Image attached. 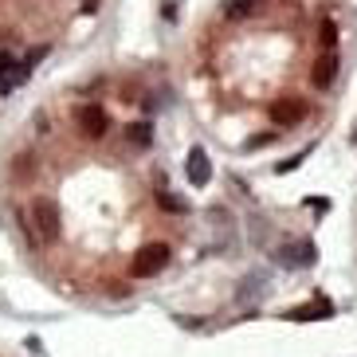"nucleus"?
<instances>
[{"label": "nucleus", "instance_id": "1", "mask_svg": "<svg viewBox=\"0 0 357 357\" xmlns=\"http://www.w3.org/2000/svg\"><path fill=\"white\" fill-rule=\"evenodd\" d=\"M169 259H173L169 243H161V240L142 243V248L134 252V259H130V275H134V279H153L158 271H165Z\"/></svg>", "mask_w": 357, "mask_h": 357}, {"label": "nucleus", "instance_id": "2", "mask_svg": "<svg viewBox=\"0 0 357 357\" xmlns=\"http://www.w3.org/2000/svg\"><path fill=\"white\" fill-rule=\"evenodd\" d=\"M32 228L43 243H55L59 231H63V220H59V204L52 197H36L32 200Z\"/></svg>", "mask_w": 357, "mask_h": 357}, {"label": "nucleus", "instance_id": "3", "mask_svg": "<svg viewBox=\"0 0 357 357\" xmlns=\"http://www.w3.org/2000/svg\"><path fill=\"white\" fill-rule=\"evenodd\" d=\"M75 122H79V130H83V137H102L106 130H110V118H106V110L102 106H95V102H86V106H79L75 110Z\"/></svg>", "mask_w": 357, "mask_h": 357}, {"label": "nucleus", "instance_id": "4", "mask_svg": "<svg viewBox=\"0 0 357 357\" xmlns=\"http://www.w3.org/2000/svg\"><path fill=\"white\" fill-rule=\"evenodd\" d=\"M267 114H271L275 126H298L306 118V102L303 98H279V102L267 106Z\"/></svg>", "mask_w": 357, "mask_h": 357}, {"label": "nucleus", "instance_id": "5", "mask_svg": "<svg viewBox=\"0 0 357 357\" xmlns=\"http://www.w3.org/2000/svg\"><path fill=\"white\" fill-rule=\"evenodd\" d=\"M189 181L197 185V189H204V185L212 181V161H208V153H204L200 146L189 149Z\"/></svg>", "mask_w": 357, "mask_h": 357}, {"label": "nucleus", "instance_id": "6", "mask_svg": "<svg viewBox=\"0 0 357 357\" xmlns=\"http://www.w3.org/2000/svg\"><path fill=\"white\" fill-rule=\"evenodd\" d=\"M330 314H334L330 298H314V303H306V306H294L287 318H294V322H314V318H330Z\"/></svg>", "mask_w": 357, "mask_h": 357}, {"label": "nucleus", "instance_id": "7", "mask_svg": "<svg viewBox=\"0 0 357 357\" xmlns=\"http://www.w3.org/2000/svg\"><path fill=\"white\" fill-rule=\"evenodd\" d=\"M310 79H314L318 91H326V86H330V83L337 79V55H334V52H326L322 59L314 63V75H310Z\"/></svg>", "mask_w": 357, "mask_h": 357}, {"label": "nucleus", "instance_id": "8", "mask_svg": "<svg viewBox=\"0 0 357 357\" xmlns=\"http://www.w3.org/2000/svg\"><path fill=\"white\" fill-rule=\"evenodd\" d=\"M279 263H283V267H310V263H314V248H310V243L283 248V252H279Z\"/></svg>", "mask_w": 357, "mask_h": 357}, {"label": "nucleus", "instance_id": "9", "mask_svg": "<svg viewBox=\"0 0 357 357\" xmlns=\"http://www.w3.org/2000/svg\"><path fill=\"white\" fill-rule=\"evenodd\" d=\"M126 137H130V146L146 149L149 142H153V126H149V122H134V126L126 130Z\"/></svg>", "mask_w": 357, "mask_h": 357}, {"label": "nucleus", "instance_id": "10", "mask_svg": "<svg viewBox=\"0 0 357 357\" xmlns=\"http://www.w3.org/2000/svg\"><path fill=\"white\" fill-rule=\"evenodd\" d=\"M255 0H224V16L228 20H243V16H252Z\"/></svg>", "mask_w": 357, "mask_h": 357}, {"label": "nucleus", "instance_id": "11", "mask_svg": "<svg viewBox=\"0 0 357 357\" xmlns=\"http://www.w3.org/2000/svg\"><path fill=\"white\" fill-rule=\"evenodd\" d=\"M318 40H322V47H326V52H334V43H337V24L330 20V16H326V20H322V28H318Z\"/></svg>", "mask_w": 357, "mask_h": 357}, {"label": "nucleus", "instance_id": "12", "mask_svg": "<svg viewBox=\"0 0 357 357\" xmlns=\"http://www.w3.org/2000/svg\"><path fill=\"white\" fill-rule=\"evenodd\" d=\"M158 204H161L165 212H185V208H189L181 197H169V192H158Z\"/></svg>", "mask_w": 357, "mask_h": 357}, {"label": "nucleus", "instance_id": "13", "mask_svg": "<svg viewBox=\"0 0 357 357\" xmlns=\"http://www.w3.org/2000/svg\"><path fill=\"white\" fill-rule=\"evenodd\" d=\"M303 158H306V153H298V158H291V161H279V173H291L294 165H303Z\"/></svg>", "mask_w": 357, "mask_h": 357}, {"label": "nucleus", "instance_id": "14", "mask_svg": "<svg viewBox=\"0 0 357 357\" xmlns=\"http://www.w3.org/2000/svg\"><path fill=\"white\" fill-rule=\"evenodd\" d=\"M8 67H12V52H4V47H0V75L8 71Z\"/></svg>", "mask_w": 357, "mask_h": 357}, {"label": "nucleus", "instance_id": "15", "mask_svg": "<svg viewBox=\"0 0 357 357\" xmlns=\"http://www.w3.org/2000/svg\"><path fill=\"white\" fill-rule=\"evenodd\" d=\"M95 8H98V0H83V12H86V16H91Z\"/></svg>", "mask_w": 357, "mask_h": 357}]
</instances>
